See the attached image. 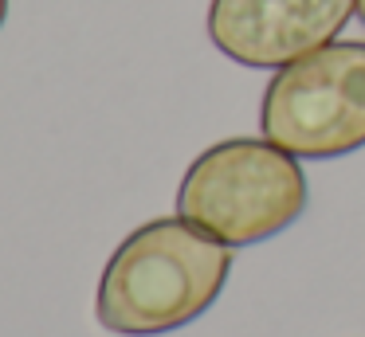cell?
<instances>
[{
    "label": "cell",
    "instance_id": "3957f363",
    "mask_svg": "<svg viewBox=\"0 0 365 337\" xmlns=\"http://www.w3.org/2000/svg\"><path fill=\"white\" fill-rule=\"evenodd\" d=\"M259 130L299 161H334L365 145V39H334L271 75Z\"/></svg>",
    "mask_w": 365,
    "mask_h": 337
},
{
    "label": "cell",
    "instance_id": "8992f818",
    "mask_svg": "<svg viewBox=\"0 0 365 337\" xmlns=\"http://www.w3.org/2000/svg\"><path fill=\"white\" fill-rule=\"evenodd\" d=\"M354 4H357V20L365 24V0H354Z\"/></svg>",
    "mask_w": 365,
    "mask_h": 337
},
{
    "label": "cell",
    "instance_id": "6da1fadb",
    "mask_svg": "<svg viewBox=\"0 0 365 337\" xmlns=\"http://www.w3.org/2000/svg\"><path fill=\"white\" fill-rule=\"evenodd\" d=\"M232 247L185 216L134 227L106 259L95 318L118 337H158L197 321L224 294Z\"/></svg>",
    "mask_w": 365,
    "mask_h": 337
},
{
    "label": "cell",
    "instance_id": "7a4b0ae2",
    "mask_svg": "<svg viewBox=\"0 0 365 337\" xmlns=\"http://www.w3.org/2000/svg\"><path fill=\"white\" fill-rule=\"evenodd\" d=\"M307 208V172L299 157L267 138H228L208 145L185 169L177 216L220 243L252 247L275 239Z\"/></svg>",
    "mask_w": 365,
    "mask_h": 337
},
{
    "label": "cell",
    "instance_id": "5b68a950",
    "mask_svg": "<svg viewBox=\"0 0 365 337\" xmlns=\"http://www.w3.org/2000/svg\"><path fill=\"white\" fill-rule=\"evenodd\" d=\"M4 20H9V0H0V28H4Z\"/></svg>",
    "mask_w": 365,
    "mask_h": 337
},
{
    "label": "cell",
    "instance_id": "277c9868",
    "mask_svg": "<svg viewBox=\"0 0 365 337\" xmlns=\"http://www.w3.org/2000/svg\"><path fill=\"white\" fill-rule=\"evenodd\" d=\"M354 12V0H212L208 39L240 67L279 71L334 43Z\"/></svg>",
    "mask_w": 365,
    "mask_h": 337
}]
</instances>
